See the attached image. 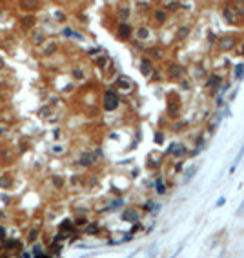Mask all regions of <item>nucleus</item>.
Masks as SVG:
<instances>
[{
    "instance_id": "obj_1",
    "label": "nucleus",
    "mask_w": 244,
    "mask_h": 258,
    "mask_svg": "<svg viewBox=\"0 0 244 258\" xmlns=\"http://www.w3.org/2000/svg\"><path fill=\"white\" fill-rule=\"evenodd\" d=\"M235 46H239V38L235 35H224V37L217 38V47L220 51H232L235 49Z\"/></svg>"
},
{
    "instance_id": "obj_2",
    "label": "nucleus",
    "mask_w": 244,
    "mask_h": 258,
    "mask_svg": "<svg viewBox=\"0 0 244 258\" xmlns=\"http://www.w3.org/2000/svg\"><path fill=\"white\" fill-rule=\"evenodd\" d=\"M119 107V97L115 91H106L104 95V109L106 111H113Z\"/></svg>"
},
{
    "instance_id": "obj_3",
    "label": "nucleus",
    "mask_w": 244,
    "mask_h": 258,
    "mask_svg": "<svg viewBox=\"0 0 244 258\" xmlns=\"http://www.w3.org/2000/svg\"><path fill=\"white\" fill-rule=\"evenodd\" d=\"M168 77L173 78V80H180V78L186 77V69H184L180 64H175V62H173V64L168 66Z\"/></svg>"
},
{
    "instance_id": "obj_4",
    "label": "nucleus",
    "mask_w": 244,
    "mask_h": 258,
    "mask_svg": "<svg viewBox=\"0 0 244 258\" xmlns=\"http://www.w3.org/2000/svg\"><path fill=\"white\" fill-rule=\"evenodd\" d=\"M222 84V78L219 77V75H209V78H208V82H206V87H208V91H217L220 87Z\"/></svg>"
},
{
    "instance_id": "obj_5",
    "label": "nucleus",
    "mask_w": 244,
    "mask_h": 258,
    "mask_svg": "<svg viewBox=\"0 0 244 258\" xmlns=\"http://www.w3.org/2000/svg\"><path fill=\"white\" fill-rule=\"evenodd\" d=\"M220 15H222V20H224L226 24H235V22H237L235 11H233L232 8H228V6H226V8H222V13H220Z\"/></svg>"
},
{
    "instance_id": "obj_6",
    "label": "nucleus",
    "mask_w": 244,
    "mask_h": 258,
    "mask_svg": "<svg viewBox=\"0 0 244 258\" xmlns=\"http://www.w3.org/2000/svg\"><path fill=\"white\" fill-rule=\"evenodd\" d=\"M188 153V149L184 144H171L169 146V155H173V157H184V155Z\"/></svg>"
},
{
    "instance_id": "obj_7",
    "label": "nucleus",
    "mask_w": 244,
    "mask_h": 258,
    "mask_svg": "<svg viewBox=\"0 0 244 258\" xmlns=\"http://www.w3.org/2000/svg\"><path fill=\"white\" fill-rule=\"evenodd\" d=\"M122 220H126V222H137L139 220V211H137V209H133V207L126 209V211L122 213Z\"/></svg>"
},
{
    "instance_id": "obj_8",
    "label": "nucleus",
    "mask_w": 244,
    "mask_h": 258,
    "mask_svg": "<svg viewBox=\"0 0 244 258\" xmlns=\"http://www.w3.org/2000/svg\"><path fill=\"white\" fill-rule=\"evenodd\" d=\"M151 71H153L151 60H150V58H142V60H140V73L148 77V75H151Z\"/></svg>"
},
{
    "instance_id": "obj_9",
    "label": "nucleus",
    "mask_w": 244,
    "mask_h": 258,
    "mask_svg": "<svg viewBox=\"0 0 244 258\" xmlns=\"http://www.w3.org/2000/svg\"><path fill=\"white\" fill-rule=\"evenodd\" d=\"M153 17H155V20H157L159 24H164L166 20H168V11L162 9V8H160V9H155V11H153Z\"/></svg>"
},
{
    "instance_id": "obj_10",
    "label": "nucleus",
    "mask_w": 244,
    "mask_h": 258,
    "mask_svg": "<svg viewBox=\"0 0 244 258\" xmlns=\"http://www.w3.org/2000/svg\"><path fill=\"white\" fill-rule=\"evenodd\" d=\"M179 8H180V2H179V0H168V2L162 6V9H166L168 13H175Z\"/></svg>"
},
{
    "instance_id": "obj_11",
    "label": "nucleus",
    "mask_w": 244,
    "mask_h": 258,
    "mask_svg": "<svg viewBox=\"0 0 244 258\" xmlns=\"http://www.w3.org/2000/svg\"><path fill=\"white\" fill-rule=\"evenodd\" d=\"M232 9L235 11L237 17H244V0H235V4H233Z\"/></svg>"
},
{
    "instance_id": "obj_12",
    "label": "nucleus",
    "mask_w": 244,
    "mask_h": 258,
    "mask_svg": "<svg viewBox=\"0 0 244 258\" xmlns=\"http://www.w3.org/2000/svg\"><path fill=\"white\" fill-rule=\"evenodd\" d=\"M130 35H131V28L128 24H122L120 28H119V37L126 40V38H130Z\"/></svg>"
},
{
    "instance_id": "obj_13",
    "label": "nucleus",
    "mask_w": 244,
    "mask_h": 258,
    "mask_svg": "<svg viewBox=\"0 0 244 258\" xmlns=\"http://www.w3.org/2000/svg\"><path fill=\"white\" fill-rule=\"evenodd\" d=\"M180 111V104L179 102H169V106H168V113L171 115V117H177Z\"/></svg>"
},
{
    "instance_id": "obj_14",
    "label": "nucleus",
    "mask_w": 244,
    "mask_h": 258,
    "mask_svg": "<svg viewBox=\"0 0 244 258\" xmlns=\"http://www.w3.org/2000/svg\"><path fill=\"white\" fill-rule=\"evenodd\" d=\"M93 162H95V157H93V155H89V153H84L82 157H80V164H82V166H91Z\"/></svg>"
},
{
    "instance_id": "obj_15",
    "label": "nucleus",
    "mask_w": 244,
    "mask_h": 258,
    "mask_svg": "<svg viewBox=\"0 0 244 258\" xmlns=\"http://www.w3.org/2000/svg\"><path fill=\"white\" fill-rule=\"evenodd\" d=\"M188 35H189V26H180L179 31H177V38L179 40H184Z\"/></svg>"
},
{
    "instance_id": "obj_16",
    "label": "nucleus",
    "mask_w": 244,
    "mask_h": 258,
    "mask_svg": "<svg viewBox=\"0 0 244 258\" xmlns=\"http://www.w3.org/2000/svg\"><path fill=\"white\" fill-rule=\"evenodd\" d=\"M117 86L120 87V89H124V91H131V82H128L126 78H119V82H117Z\"/></svg>"
},
{
    "instance_id": "obj_17",
    "label": "nucleus",
    "mask_w": 244,
    "mask_h": 258,
    "mask_svg": "<svg viewBox=\"0 0 244 258\" xmlns=\"http://www.w3.org/2000/svg\"><path fill=\"white\" fill-rule=\"evenodd\" d=\"M137 37L140 40H146L148 37H150V29H148V28H139L137 29Z\"/></svg>"
},
{
    "instance_id": "obj_18",
    "label": "nucleus",
    "mask_w": 244,
    "mask_h": 258,
    "mask_svg": "<svg viewBox=\"0 0 244 258\" xmlns=\"http://www.w3.org/2000/svg\"><path fill=\"white\" fill-rule=\"evenodd\" d=\"M150 55H151V58H162L164 57V51L162 49H159V47H153V49H150Z\"/></svg>"
},
{
    "instance_id": "obj_19",
    "label": "nucleus",
    "mask_w": 244,
    "mask_h": 258,
    "mask_svg": "<svg viewBox=\"0 0 244 258\" xmlns=\"http://www.w3.org/2000/svg\"><path fill=\"white\" fill-rule=\"evenodd\" d=\"M235 78L237 80H242L244 78V64H239L235 67Z\"/></svg>"
},
{
    "instance_id": "obj_20",
    "label": "nucleus",
    "mask_w": 244,
    "mask_h": 258,
    "mask_svg": "<svg viewBox=\"0 0 244 258\" xmlns=\"http://www.w3.org/2000/svg\"><path fill=\"white\" fill-rule=\"evenodd\" d=\"M128 18H130V9H128V8H122V9L119 11V20H122V22H126Z\"/></svg>"
},
{
    "instance_id": "obj_21",
    "label": "nucleus",
    "mask_w": 244,
    "mask_h": 258,
    "mask_svg": "<svg viewBox=\"0 0 244 258\" xmlns=\"http://www.w3.org/2000/svg\"><path fill=\"white\" fill-rule=\"evenodd\" d=\"M195 173H197V166H193V167H189V169H188V171L184 173V180H189V178H191V176H193Z\"/></svg>"
},
{
    "instance_id": "obj_22",
    "label": "nucleus",
    "mask_w": 244,
    "mask_h": 258,
    "mask_svg": "<svg viewBox=\"0 0 244 258\" xmlns=\"http://www.w3.org/2000/svg\"><path fill=\"white\" fill-rule=\"evenodd\" d=\"M146 209H148V211H159V209H160V204L148 202V204H146Z\"/></svg>"
},
{
    "instance_id": "obj_23",
    "label": "nucleus",
    "mask_w": 244,
    "mask_h": 258,
    "mask_svg": "<svg viewBox=\"0 0 244 258\" xmlns=\"http://www.w3.org/2000/svg\"><path fill=\"white\" fill-rule=\"evenodd\" d=\"M157 193L159 195H164L166 193V186H164V182H162V180L157 182Z\"/></svg>"
},
{
    "instance_id": "obj_24",
    "label": "nucleus",
    "mask_w": 244,
    "mask_h": 258,
    "mask_svg": "<svg viewBox=\"0 0 244 258\" xmlns=\"http://www.w3.org/2000/svg\"><path fill=\"white\" fill-rule=\"evenodd\" d=\"M97 231H98V227L95 226V224H91V226L86 227V233H87V235H97Z\"/></svg>"
},
{
    "instance_id": "obj_25",
    "label": "nucleus",
    "mask_w": 244,
    "mask_h": 258,
    "mask_svg": "<svg viewBox=\"0 0 244 258\" xmlns=\"http://www.w3.org/2000/svg\"><path fill=\"white\" fill-rule=\"evenodd\" d=\"M180 87H184V91H189V82L184 78H180Z\"/></svg>"
},
{
    "instance_id": "obj_26",
    "label": "nucleus",
    "mask_w": 244,
    "mask_h": 258,
    "mask_svg": "<svg viewBox=\"0 0 244 258\" xmlns=\"http://www.w3.org/2000/svg\"><path fill=\"white\" fill-rule=\"evenodd\" d=\"M24 24H26V26H33V24H35V18H33V17L24 18Z\"/></svg>"
},
{
    "instance_id": "obj_27",
    "label": "nucleus",
    "mask_w": 244,
    "mask_h": 258,
    "mask_svg": "<svg viewBox=\"0 0 244 258\" xmlns=\"http://www.w3.org/2000/svg\"><path fill=\"white\" fill-rule=\"evenodd\" d=\"M73 75H75V78H78V80L84 77V75H82V71H80V69H75V71H73Z\"/></svg>"
},
{
    "instance_id": "obj_28",
    "label": "nucleus",
    "mask_w": 244,
    "mask_h": 258,
    "mask_svg": "<svg viewBox=\"0 0 244 258\" xmlns=\"http://www.w3.org/2000/svg\"><path fill=\"white\" fill-rule=\"evenodd\" d=\"M37 235H38L37 231H31V235H29V242H35V240H37Z\"/></svg>"
},
{
    "instance_id": "obj_29",
    "label": "nucleus",
    "mask_w": 244,
    "mask_h": 258,
    "mask_svg": "<svg viewBox=\"0 0 244 258\" xmlns=\"http://www.w3.org/2000/svg\"><path fill=\"white\" fill-rule=\"evenodd\" d=\"M53 182H55V186H62V178H60V176H55V178H53Z\"/></svg>"
},
{
    "instance_id": "obj_30",
    "label": "nucleus",
    "mask_w": 244,
    "mask_h": 258,
    "mask_svg": "<svg viewBox=\"0 0 244 258\" xmlns=\"http://www.w3.org/2000/svg\"><path fill=\"white\" fill-rule=\"evenodd\" d=\"M53 51H55V44H49V47H47V49H46V53H47V55H49V53H53Z\"/></svg>"
},
{
    "instance_id": "obj_31",
    "label": "nucleus",
    "mask_w": 244,
    "mask_h": 258,
    "mask_svg": "<svg viewBox=\"0 0 244 258\" xmlns=\"http://www.w3.org/2000/svg\"><path fill=\"white\" fill-rule=\"evenodd\" d=\"M208 40H209V44H211V42H215V35H213V33H211V31H209V33H208Z\"/></svg>"
},
{
    "instance_id": "obj_32",
    "label": "nucleus",
    "mask_w": 244,
    "mask_h": 258,
    "mask_svg": "<svg viewBox=\"0 0 244 258\" xmlns=\"http://www.w3.org/2000/svg\"><path fill=\"white\" fill-rule=\"evenodd\" d=\"M224 202H226V198H224V196H220V198L217 200V206H222V204H224Z\"/></svg>"
},
{
    "instance_id": "obj_33",
    "label": "nucleus",
    "mask_w": 244,
    "mask_h": 258,
    "mask_svg": "<svg viewBox=\"0 0 244 258\" xmlns=\"http://www.w3.org/2000/svg\"><path fill=\"white\" fill-rule=\"evenodd\" d=\"M106 60L107 58H98V66H106Z\"/></svg>"
},
{
    "instance_id": "obj_34",
    "label": "nucleus",
    "mask_w": 244,
    "mask_h": 258,
    "mask_svg": "<svg viewBox=\"0 0 244 258\" xmlns=\"http://www.w3.org/2000/svg\"><path fill=\"white\" fill-rule=\"evenodd\" d=\"M40 113H42V115H49V107H46V109H40Z\"/></svg>"
},
{
    "instance_id": "obj_35",
    "label": "nucleus",
    "mask_w": 244,
    "mask_h": 258,
    "mask_svg": "<svg viewBox=\"0 0 244 258\" xmlns=\"http://www.w3.org/2000/svg\"><path fill=\"white\" fill-rule=\"evenodd\" d=\"M153 75H155L153 80H160V78H162V77H160V73H153Z\"/></svg>"
},
{
    "instance_id": "obj_36",
    "label": "nucleus",
    "mask_w": 244,
    "mask_h": 258,
    "mask_svg": "<svg viewBox=\"0 0 244 258\" xmlns=\"http://www.w3.org/2000/svg\"><path fill=\"white\" fill-rule=\"evenodd\" d=\"M57 20H64V15H62V13H57Z\"/></svg>"
},
{
    "instance_id": "obj_37",
    "label": "nucleus",
    "mask_w": 244,
    "mask_h": 258,
    "mask_svg": "<svg viewBox=\"0 0 244 258\" xmlns=\"http://www.w3.org/2000/svg\"><path fill=\"white\" fill-rule=\"evenodd\" d=\"M157 142H159V144L162 142V133H159V135H157Z\"/></svg>"
},
{
    "instance_id": "obj_38",
    "label": "nucleus",
    "mask_w": 244,
    "mask_h": 258,
    "mask_svg": "<svg viewBox=\"0 0 244 258\" xmlns=\"http://www.w3.org/2000/svg\"><path fill=\"white\" fill-rule=\"evenodd\" d=\"M4 233H6V231H4V229H2V227H0V238H4V236H6V235H4Z\"/></svg>"
},
{
    "instance_id": "obj_39",
    "label": "nucleus",
    "mask_w": 244,
    "mask_h": 258,
    "mask_svg": "<svg viewBox=\"0 0 244 258\" xmlns=\"http://www.w3.org/2000/svg\"><path fill=\"white\" fill-rule=\"evenodd\" d=\"M0 67H2V60H0Z\"/></svg>"
}]
</instances>
